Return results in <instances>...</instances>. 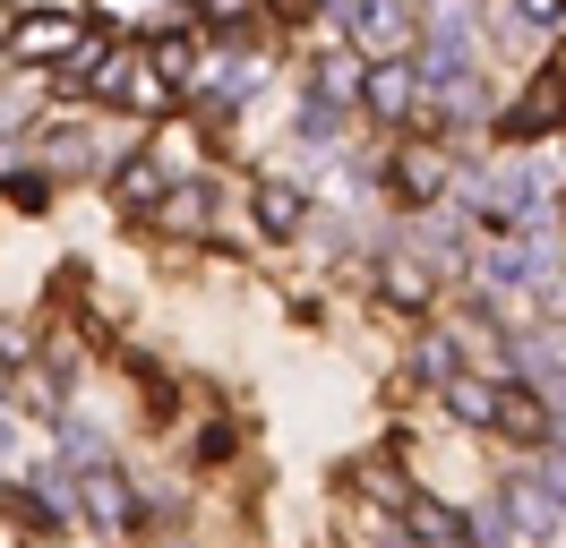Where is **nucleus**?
<instances>
[{
	"label": "nucleus",
	"instance_id": "9d476101",
	"mask_svg": "<svg viewBox=\"0 0 566 548\" xmlns=\"http://www.w3.org/2000/svg\"><path fill=\"white\" fill-rule=\"evenodd\" d=\"M490 429H506V438H549V411H541V394H532V386H497V420Z\"/></svg>",
	"mask_w": 566,
	"mask_h": 548
},
{
	"label": "nucleus",
	"instance_id": "aec40b11",
	"mask_svg": "<svg viewBox=\"0 0 566 548\" xmlns=\"http://www.w3.org/2000/svg\"><path fill=\"white\" fill-rule=\"evenodd\" d=\"M9 205H18V214H52V180H43V171H18V180H9Z\"/></svg>",
	"mask_w": 566,
	"mask_h": 548
},
{
	"label": "nucleus",
	"instance_id": "2eb2a0df",
	"mask_svg": "<svg viewBox=\"0 0 566 548\" xmlns=\"http://www.w3.org/2000/svg\"><path fill=\"white\" fill-rule=\"evenodd\" d=\"M112 95L129 103V112H164V103H172V86H164L146 61H120V86H112Z\"/></svg>",
	"mask_w": 566,
	"mask_h": 548
},
{
	"label": "nucleus",
	"instance_id": "f257e3e1",
	"mask_svg": "<svg viewBox=\"0 0 566 548\" xmlns=\"http://www.w3.org/2000/svg\"><path fill=\"white\" fill-rule=\"evenodd\" d=\"M455 205L472 223H490V232H549V214H558V164H541V155H497L490 171L463 180Z\"/></svg>",
	"mask_w": 566,
	"mask_h": 548
},
{
	"label": "nucleus",
	"instance_id": "f3484780",
	"mask_svg": "<svg viewBox=\"0 0 566 548\" xmlns=\"http://www.w3.org/2000/svg\"><path fill=\"white\" fill-rule=\"evenodd\" d=\"M455 342H463V335H421V351H412V369H421V386H447V377H463Z\"/></svg>",
	"mask_w": 566,
	"mask_h": 548
},
{
	"label": "nucleus",
	"instance_id": "a211bd4d",
	"mask_svg": "<svg viewBox=\"0 0 566 548\" xmlns=\"http://www.w3.org/2000/svg\"><path fill=\"white\" fill-rule=\"evenodd\" d=\"M395 180H403L412 198H438V189H447V155H429V146H412V155H403V171H395Z\"/></svg>",
	"mask_w": 566,
	"mask_h": 548
},
{
	"label": "nucleus",
	"instance_id": "20e7f679",
	"mask_svg": "<svg viewBox=\"0 0 566 548\" xmlns=\"http://www.w3.org/2000/svg\"><path fill=\"white\" fill-rule=\"evenodd\" d=\"M335 18H344V34H353L360 52H395V43L412 34V9H403V0H335Z\"/></svg>",
	"mask_w": 566,
	"mask_h": 548
},
{
	"label": "nucleus",
	"instance_id": "f8f14e48",
	"mask_svg": "<svg viewBox=\"0 0 566 548\" xmlns=\"http://www.w3.org/2000/svg\"><path fill=\"white\" fill-rule=\"evenodd\" d=\"M301 214H310V198H301L292 180H266V189H258V223H266L275 240H292V232H301Z\"/></svg>",
	"mask_w": 566,
	"mask_h": 548
},
{
	"label": "nucleus",
	"instance_id": "f03ea898",
	"mask_svg": "<svg viewBox=\"0 0 566 548\" xmlns=\"http://www.w3.org/2000/svg\"><path fill=\"white\" fill-rule=\"evenodd\" d=\"M566 274L558 240L549 232H490L481 249H472V292L481 301H515V292H549Z\"/></svg>",
	"mask_w": 566,
	"mask_h": 548
},
{
	"label": "nucleus",
	"instance_id": "4be33fe9",
	"mask_svg": "<svg viewBox=\"0 0 566 548\" xmlns=\"http://www.w3.org/2000/svg\"><path fill=\"white\" fill-rule=\"evenodd\" d=\"M387 292H395L403 308H412V301H429V274L412 266V257H395V266H387Z\"/></svg>",
	"mask_w": 566,
	"mask_h": 548
},
{
	"label": "nucleus",
	"instance_id": "4468645a",
	"mask_svg": "<svg viewBox=\"0 0 566 548\" xmlns=\"http://www.w3.org/2000/svg\"><path fill=\"white\" fill-rule=\"evenodd\" d=\"M146 68H155L164 86H180V77H198V43H189V34H155V43H146Z\"/></svg>",
	"mask_w": 566,
	"mask_h": 548
},
{
	"label": "nucleus",
	"instance_id": "423d86ee",
	"mask_svg": "<svg viewBox=\"0 0 566 548\" xmlns=\"http://www.w3.org/2000/svg\"><path fill=\"white\" fill-rule=\"evenodd\" d=\"M77 497H86V514L104 523V531H129L138 514H129V488H120V472L104 463V445L86 454V472H77Z\"/></svg>",
	"mask_w": 566,
	"mask_h": 548
},
{
	"label": "nucleus",
	"instance_id": "39448f33",
	"mask_svg": "<svg viewBox=\"0 0 566 548\" xmlns=\"http://www.w3.org/2000/svg\"><path fill=\"white\" fill-rule=\"evenodd\" d=\"M497 514H506V531H515V540H549V531H558V497L541 488V472H515V479H506Z\"/></svg>",
	"mask_w": 566,
	"mask_h": 548
},
{
	"label": "nucleus",
	"instance_id": "ddd939ff",
	"mask_svg": "<svg viewBox=\"0 0 566 548\" xmlns=\"http://www.w3.org/2000/svg\"><path fill=\"white\" fill-rule=\"evenodd\" d=\"M438 394H447V411H455L463 429H490V420H497V386H472V377H447Z\"/></svg>",
	"mask_w": 566,
	"mask_h": 548
},
{
	"label": "nucleus",
	"instance_id": "6ab92c4d",
	"mask_svg": "<svg viewBox=\"0 0 566 548\" xmlns=\"http://www.w3.org/2000/svg\"><path fill=\"white\" fill-rule=\"evenodd\" d=\"M189 9H198V27L232 34V27H249V9H258V0H189Z\"/></svg>",
	"mask_w": 566,
	"mask_h": 548
},
{
	"label": "nucleus",
	"instance_id": "9b49d317",
	"mask_svg": "<svg viewBox=\"0 0 566 548\" xmlns=\"http://www.w3.org/2000/svg\"><path fill=\"white\" fill-rule=\"evenodd\" d=\"M112 198L129 205V214H155V198H164V171L146 164V155H129V164L112 171Z\"/></svg>",
	"mask_w": 566,
	"mask_h": 548
},
{
	"label": "nucleus",
	"instance_id": "412c9836",
	"mask_svg": "<svg viewBox=\"0 0 566 548\" xmlns=\"http://www.w3.org/2000/svg\"><path fill=\"white\" fill-rule=\"evenodd\" d=\"M515 27H532V34L558 27V34H566V0H515Z\"/></svg>",
	"mask_w": 566,
	"mask_h": 548
},
{
	"label": "nucleus",
	"instance_id": "7ed1b4c3",
	"mask_svg": "<svg viewBox=\"0 0 566 548\" xmlns=\"http://www.w3.org/2000/svg\"><path fill=\"white\" fill-rule=\"evenodd\" d=\"M77 34H86L77 9H27V18H9V27H0V52H9L18 68H52Z\"/></svg>",
	"mask_w": 566,
	"mask_h": 548
},
{
	"label": "nucleus",
	"instance_id": "dca6fc26",
	"mask_svg": "<svg viewBox=\"0 0 566 548\" xmlns=\"http://www.w3.org/2000/svg\"><path fill=\"white\" fill-rule=\"evenodd\" d=\"M249 86H258V61H249V52H232V61H207V103H241Z\"/></svg>",
	"mask_w": 566,
	"mask_h": 548
},
{
	"label": "nucleus",
	"instance_id": "6e6552de",
	"mask_svg": "<svg viewBox=\"0 0 566 548\" xmlns=\"http://www.w3.org/2000/svg\"><path fill=\"white\" fill-rule=\"evenodd\" d=\"M515 369L532 377V394H558V411H566V335H524Z\"/></svg>",
	"mask_w": 566,
	"mask_h": 548
},
{
	"label": "nucleus",
	"instance_id": "0eeeda50",
	"mask_svg": "<svg viewBox=\"0 0 566 548\" xmlns=\"http://www.w3.org/2000/svg\"><path fill=\"white\" fill-rule=\"evenodd\" d=\"M360 103H369L378 120H403V112L421 103V86H412V68H403V61H378V68H360Z\"/></svg>",
	"mask_w": 566,
	"mask_h": 548
},
{
	"label": "nucleus",
	"instance_id": "5701e85b",
	"mask_svg": "<svg viewBox=\"0 0 566 548\" xmlns=\"http://www.w3.org/2000/svg\"><path fill=\"white\" fill-rule=\"evenodd\" d=\"M275 9H283V18H310V0H275Z\"/></svg>",
	"mask_w": 566,
	"mask_h": 548
},
{
	"label": "nucleus",
	"instance_id": "1a4fd4ad",
	"mask_svg": "<svg viewBox=\"0 0 566 548\" xmlns=\"http://www.w3.org/2000/svg\"><path fill=\"white\" fill-rule=\"evenodd\" d=\"M155 223H164V232H214V189H207V180L164 189V198H155Z\"/></svg>",
	"mask_w": 566,
	"mask_h": 548
}]
</instances>
